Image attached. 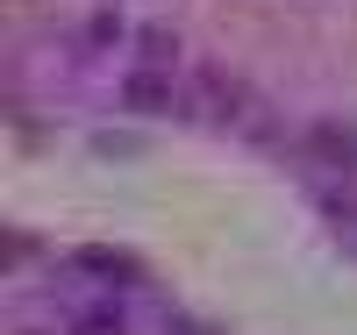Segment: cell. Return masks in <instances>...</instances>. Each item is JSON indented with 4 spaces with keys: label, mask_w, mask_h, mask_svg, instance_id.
<instances>
[{
    "label": "cell",
    "mask_w": 357,
    "mask_h": 335,
    "mask_svg": "<svg viewBox=\"0 0 357 335\" xmlns=\"http://www.w3.org/2000/svg\"><path fill=\"white\" fill-rule=\"evenodd\" d=\"M43 314H50V335H129L136 314H143V293L114 286V279L86 286L79 271H65V279H50Z\"/></svg>",
    "instance_id": "6da1fadb"
}]
</instances>
